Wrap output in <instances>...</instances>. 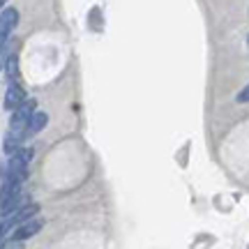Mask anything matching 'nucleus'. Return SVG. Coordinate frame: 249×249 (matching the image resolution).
Listing matches in <instances>:
<instances>
[{"label":"nucleus","instance_id":"nucleus-6","mask_svg":"<svg viewBox=\"0 0 249 249\" xmlns=\"http://www.w3.org/2000/svg\"><path fill=\"white\" fill-rule=\"evenodd\" d=\"M46 123H49V116H46V113H42V111H39V113H35V116L30 118L28 127L23 129V139H30V136L39 134L46 127Z\"/></svg>","mask_w":249,"mask_h":249},{"label":"nucleus","instance_id":"nucleus-12","mask_svg":"<svg viewBox=\"0 0 249 249\" xmlns=\"http://www.w3.org/2000/svg\"><path fill=\"white\" fill-rule=\"evenodd\" d=\"M247 42H249V37H247Z\"/></svg>","mask_w":249,"mask_h":249},{"label":"nucleus","instance_id":"nucleus-7","mask_svg":"<svg viewBox=\"0 0 249 249\" xmlns=\"http://www.w3.org/2000/svg\"><path fill=\"white\" fill-rule=\"evenodd\" d=\"M21 139H23V134H17V132H7L5 134V143H2V150L5 155H17L21 150Z\"/></svg>","mask_w":249,"mask_h":249},{"label":"nucleus","instance_id":"nucleus-11","mask_svg":"<svg viewBox=\"0 0 249 249\" xmlns=\"http://www.w3.org/2000/svg\"><path fill=\"white\" fill-rule=\"evenodd\" d=\"M0 249H21V242H14V240H12V242H7V245H2Z\"/></svg>","mask_w":249,"mask_h":249},{"label":"nucleus","instance_id":"nucleus-4","mask_svg":"<svg viewBox=\"0 0 249 249\" xmlns=\"http://www.w3.org/2000/svg\"><path fill=\"white\" fill-rule=\"evenodd\" d=\"M42 226H44V222H42V219H30V222L21 224L17 231H14L12 240H14V242H23V240H28V238H33V235H37V233L42 231Z\"/></svg>","mask_w":249,"mask_h":249},{"label":"nucleus","instance_id":"nucleus-5","mask_svg":"<svg viewBox=\"0 0 249 249\" xmlns=\"http://www.w3.org/2000/svg\"><path fill=\"white\" fill-rule=\"evenodd\" d=\"M39 213V205L37 203H30V205H26V208H21L18 213H14L12 217H7V222H9V226H21V224H26V222H30L33 219V214H37Z\"/></svg>","mask_w":249,"mask_h":249},{"label":"nucleus","instance_id":"nucleus-2","mask_svg":"<svg viewBox=\"0 0 249 249\" xmlns=\"http://www.w3.org/2000/svg\"><path fill=\"white\" fill-rule=\"evenodd\" d=\"M18 23V9L17 7H5L0 12V51L7 44V37Z\"/></svg>","mask_w":249,"mask_h":249},{"label":"nucleus","instance_id":"nucleus-10","mask_svg":"<svg viewBox=\"0 0 249 249\" xmlns=\"http://www.w3.org/2000/svg\"><path fill=\"white\" fill-rule=\"evenodd\" d=\"M238 102H249V83L238 92Z\"/></svg>","mask_w":249,"mask_h":249},{"label":"nucleus","instance_id":"nucleus-9","mask_svg":"<svg viewBox=\"0 0 249 249\" xmlns=\"http://www.w3.org/2000/svg\"><path fill=\"white\" fill-rule=\"evenodd\" d=\"M18 60H17V55H9V60H7V67H5V71H7V79L9 83H17V76H18Z\"/></svg>","mask_w":249,"mask_h":249},{"label":"nucleus","instance_id":"nucleus-3","mask_svg":"<svg viewBox=\"0 0 249 249\" xmlns=\"http://www.w3.org/2000/svg\"><path fill=\"white\" fill-rule=\"evenodd\" d=\"M23 102H26V92H23V88H21L18 83H9L7 90H5V108L14 113Z\"/></svg>","mask_w":249,"mask_h":249},{"label":"nucleus","instance_id":"nucleus-8","mask_svg":"<svg viewBox=\"0 0 249 249\" xmlns=\"http://www.w3.org/2000/svg\"><path fill=\"white\" fill-rule=\"evenodd\" d=\"M21 201H23V194H17V196H12V198H7V201H2L0 203V217H9V214H14L18 213L21 208Z\"/></svg>","mask_w":249,"mask_h":249},{"label":"nucleus","instance_id":"nucleus-1","mask_svg":"<svg viewBox=\"0 0 249 249\" xmlns=\"http://www.w3.org/2000/svg\"><path fill=\"white\" fill-rule=\"evenodd\" d=\"M35 107H37L35 99H26V102H23L14 113H12V120H9V132L23 134V129H26L28 123H30V118L35 116Z\"/></svg>","mask_w":249,"mask_h":249}]
</instances>
